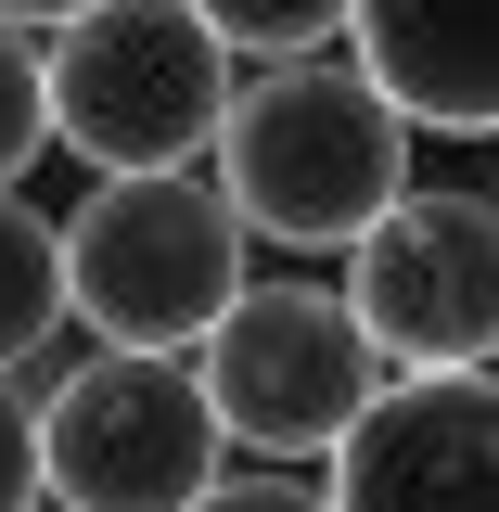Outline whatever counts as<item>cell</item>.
Listing matches in <instances>:
<instances>
[{
	"instance_id": "1",
	"label": "cell",
	"mask_w": 499,
	"mask_h": 512,
	"mask_svg": "<svg viewBox=\"0 0 499 512\" xmlns=\"http://www.w3.org/2000/svg\"><path fill=\"white\" fill-rule=\"evenodd\" d=\"M218 192L244 205V231L295 256H359L410 205V116L372 90L359 52L256 64L231 128H218Z\"/></svg>"
},
{
	"instance_id": "2",
	"label": "cell",
	"mask_w": 499,
	"mask_h": 512,
	"mask_svg": "<svg viewBox=\"0 0 499 512\" xmlns=\"http://www.w3.org/2000/svg\"><path fill=\"white\" fill-rule=\"evenodd\" d=\"M231 103H244L231 39L192 0H103L52 26V141L90 180H167L192 154H218Z\"/></svg>"
},
{
	"instance_id": "3",
	"label": "cell",
	"mask_w": 499,
	"mask_h": 512,
	"mask_svg": "<svg viewBox=\"0 0 499 512\" xmlns=\"http://www.w3.org/2000/svg\"><path fill=\"white\" fill-rule=\"evenodd\" d=\"M64 282H77V333L90 346H154V359H205V333L244 308V205L218 180H90L64 218Z\"/></svg>"
},
{
	"instance_id": "4",
	"label": "cell",
	"mask_w": 499,
	"mask_h": 512,
	"mask_svg": "<svg viewBox=\"0 0 499 512\" xmlns=\"http://www.w3.org/2000/svg\"><path fill=\"white\" fill-rule=\"evenodd\" d=\"M218 397L192 359L154 346H90L39 384V461H52V512H192L218 487Z\"/></svg>"
},
{
	"instance_id": "5",
	"label": "cell",
	"mask_w": 499,
	"mask_h": 512,
	"mask_svg": "<svg viewBox=\"0 0 499 512\" xmlns=\"http://www.w3.org/2000/svg\"><path fill=\"white\" fill-rule=\"evenodd\" d=\"M192 372L218 397L231 448H256V461H333L346 423L397 384V359L372 346V320H359L346 282H244V308L205 333Z\"/></svg>"
},
{
	"instance_id": "6",
	"label": "cell",
	"mask_w": 499,
	"mask_h": 512,
	"mask_svg": "<svg viewBox=\"0 0 499 512\" xmlns=\"http://www.w3.org/2000/svg\"><path fill=\"white\" fill-rule=\"evenodd\" d=\"M346 295L397 372H499V192H410L346 256Z\"/></svg>"
},
{
	"instance_id": "7",
	"label": "cell",
	"mask_w": 499,
	"mask_h": 512,
	"mask_svg": "<svg viewBox=\"0 0 499 512\" xmlns=\"http://www.w3.org/2000/svg\"><path fill=\"white\" fill-rule=\"evenodd\" d=\"M333 512H499V372H397L333 448Z\"/></svg>"
},
{
	"instance_id": "8",
	"label": "cell",
	"mask_w": 499,
	"mask_h": 512,
	"mask_svg": "<svg viewBox=\"0 0 499 512\" xmlns=\"http://www.w3.org/2000/svg\"><path fill=\"white\" fill-rule=\"evenodd\" d=\"M346 52L410 128L499 141V0H359Z\"/></svg>"
},
{
	"instance_id": "9",
	"label": "cell",
	"mask_w": 499,
	"mask_h": 512,
	"mask_svg": "<svg viewBox=\"0 0 499 512\" xmlns=\"http://www.w3.org/2000/svg\"><path fill=\"white\" fill-rule=\"evenodd\" d=\"M77 333V282H64V218L26 192H0V372H39Z\"/></svg>"
},
{
	"instance_id": "10",
	"label": "cell",
	"mask_w": 499,
	"mask_h": 512,
	"mask_svg": "<svg viewBox=\"0 0 499 512\" xmlns=\"http://www.w3.org/2000/svg\"><path fill=\"white\" fill-rule=\"evenodd\" d=\"M39 154H52V52H39V26L0 13V192H26Z\"/></svg>"
},
{
	"instance_id": "11",
	"label": "cell",
	"mask_w": 499,
	"mask_h": 512,
	"mask_svg": "<svg viewBox=\"0 0 499 512\" xmlns=\"http://www.w3.org/2000/svg\"><path fill=\"white\" fill-rule=\"evenodd\" d=\"M231 52H256V64H295V52H333L346 26H359V0H192Z\"/></svg>"
},
{
	"instance_id": "12",
	"label": "cell",
	"mask_w": 499,
	"mask_h": 512,
	"mask_svg": "<svg viewBox=\"0 0 499 512\" xmlns=\"http://www.w3.org/2000/svg\"><path fill=\"white\" fill-rule=\"evenodd\" d=\"M52 500V461H39V397H13L0 372V512H39Z\"/></svg>"
},
{
	"instance_id": "13",
	"label": "cell",
	"mask_w": 499,
	"mask_h": 512,
	"mask_svg": "<svg viewBox=\"0 0 499 512\" xmlns=\"http://www.w3.org/2000/svg\"><path fill=\"white\" fill-rule=\"evenodd\" d=\"M192 512H333V487H308V474H282V461H269V474H218Z\"/></svg>"
},
{
	"instance_id": "14",
	"label": "cell",
	"mask_w": 499,
	"mask_h": 512,
	"mask_svg": "<svg viewBox=\"0 0 499 512\" xmlns=\"http://www.w3.org/2000/svg\"><path fill=\"white\" fill-rule=\"evenodd\" d=\"M13 26H77V13H103V0H0Z\"/></svg>"
}]
</instances>
